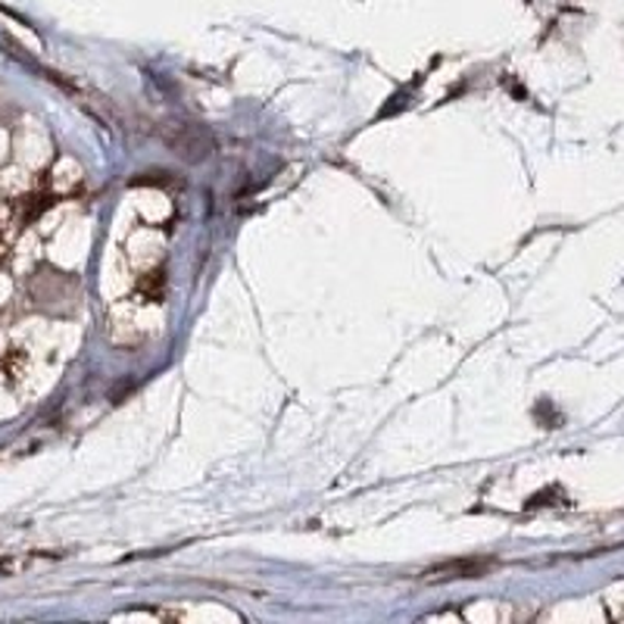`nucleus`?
<instances>
[{
    "mask_svg": "<svg viewBox=\"0 0 624 624\" xmlns=\"http://www.w3.org/2000/svg\"><path fill=\"white\" fill-rule=\"evenodd\" d=\"M172 128L178 132V138L166 135V141L178 157L197 163V160H203V157L213 153V141H210V135H207L203 128H197V125H172Z\"/></svg>",
    "mask_w": 624,
    "mask_h": 624,
    "instance_id": "1",
    "label": "nucleus"
},
{
    "mask_svg": "<svg viewBox=\"0 0 624 624\" xmlns=\"http://www.w3.org/2000/svg\"><path fill=\"white\" fill-rule=\"evenodd\" d=\"M490 572L487 559H459V562H440L428 572H422L425 584H447V581H459V577H484Z\"/></svg>",
    "mask_w": 624,
    "mask_h": 624,
    "instance_id": "2",
    "label": "nucleus"
},
{
    "mask_svg": "<svg viewBox=\"0 0 624 624\" xmlns=\"http://www.w3.org/2000/svg\"><path fill=\"white\" fill-rule=\"evenodd\" d=\"M50 203H53V197L50 194H35V197H23V222H32V219H38L45 210H48Z\"/></svg>",
    "mask_w": 624,
    "mask_h": 624,
    "instance_id": "3",
    "label": "nucleus"
}]
</instances>
